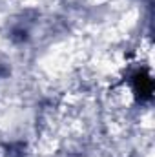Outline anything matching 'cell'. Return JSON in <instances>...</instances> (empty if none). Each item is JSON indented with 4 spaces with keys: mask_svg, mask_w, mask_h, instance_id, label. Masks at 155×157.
<instances>
[{
    "mask_svg": "<svg viewBox=\"0 0 155 157\" xmlns=\"http://www.w3.org/2000/svg\"><path fill=\"white\" fill-rule=\"evenodd\" d=\"M133 82H135V91L139 93V97H142V99H150L152 97L153 84H152V78L146 73H137Z\"/></svg>",
    "mask_w": 155,
    "mask_h": 157,
    "instance_id": "obj_1",
    "label": "cell"
}]
</instances>
